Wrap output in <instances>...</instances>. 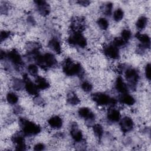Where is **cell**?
Listing matches in <instances>:
<instances>
[{
  "instance_id": "6da1fadb",
  "label": "cell",
  "mask_w": 151,
  "mask_h": 151,
  "mask_svg": "<svg viewBox=\"0 0 151 151\" xmlns=\"http://www.w3.org/2000/svg\"><path fill=\"white\" fill-rule=\"evenodd\" d=\"M34 60L37 64L44 69L54 67L57 64L55 56L49 52L45 53L44 55H41L37 52L34 55Z\"/></svg>"
},
{
  "instance_id": "7a4b0ae2",
  "label": "cell",
  "mask_w": 151,
  "mask_h": 151,
  "mask_svg": "<svg viewBox=\"0 0 151 151\" xmlns=\"http://www.w3.org/2000/svg\"><path fill=\"white\" fill-rule=\"evenodd\" d=\"M19 124L25 136H31L38 134L41 132V127L35 123L22 117L19 119Z\"/></svg>"
},
{
  "instance_id": "3957f363",
  "label": "cell",
  "mask_w": 151,
  "mask_h": 151,
  "mask_svg": "<svg viewBox=\"0 0 151 151\" xmlns=\"http://www.w3.org/2000/svg\"><path fill=\"white\" fill-rule=\"evenodd\" d=\"M63 72L68 76H79L83 73V69L79 63H74L70 58H67L63 65Z\"/></svg>"
},
{
  "instance_id": "277c9868",
  "label": "cell",
  "mask_w": 151,
  "mask_h": 151,
  "mask_svg": "<svg viewBox=\"0 0 151 151\" xmlns=\"http://www.w3.org/2000/svg\"><path fill=\"white\" fill-rule=\"evenodd\" d=\"M92 99L99 106L114 105L117 101L103 93H96L92 94Z\"/></svg>"
},
{
  "instance_id": "5b68a950",
  "label": "cell",
  "mask_w": 151,
  "mask_h": 151,
  "mask_svg": "<svg viewBox=\"0 0 151 151\" xmlns=\"http://www.w3.org/2000/svg\"><path fill=\"white\" fill-rule=\"evenodd\" d=\"M69 44L73 45H78L81 48H84L87 45V40L80 32H75L69 37L68 39Z\"/></svg>"
},
{
  "instance_id": "8992f818",
  "label": "cell",
  "mask_w": 151,
  "mask_h": 151,
  "mask_svg": "<svg viewBox=\"0 0 151 151\" xmlns=\"http://www.w3.org/2000/svg\"><path fill=\"white\" fill-rule=\"evenodd\" d=\"M124 74L126 79L128 81L130 87L132 88H134L139 77L137 71L133 68H128L125 70Z\"/></svg>"
},
{
  "instance_id": "52a82bcc",
  "label": "cell",
  "mask_w": 151,
  "mask_h": 151,
  "mask_svg": "<svg viewBox=\"0 0 151 151\" xmlns=\"http://www.w3.org/2000/svg\"><path fill=\"white\" fill-rule=\"evenodd\" d=\"M23 80L24 81L25 88L27 92L30 95L37 96L39 89L38 88L37 85L30 80L26 74L23 75Z\"/></svg>"
},
{
  "instance_id": "ba28073f",
  "label": "cell",
  "mask_w": 151,
  "mask_h": 151,
  "mask_svg": "<svg viewBox=\"0 0 151 151\" xmlns=\"http://www.w3.org/2000/svg\"><path fill=\"white\" fill-rule=\"evenodd\" d=\"M78 116L84 119L87 123L91 124L95 120V115L92 112V111L88 107H81L78 110Z\"/></svg>"
},
{
  "instance_id": "9c48e42d",
  "label": "cell",
  "mask_w": 151,
  "mask_h": 151,
  "mask_svg": "<svg viewBox=\"0 0 151 151\" xmlns=\"http://www.w3.org/2000/svg\"><path fill=\"white\" fill-rule=\"evenodd\" d=\"M6 57H7L11 62V63L15 67H19L23 64V62L20 54L15 50L10 51L8 54H6Z\"/></svg>"
},
{
  "instance_id": "30bf717a",
  "label": "cell",
  "mask_w": 151,
  "mask_h": 151,
  "mask_svg": "<svg viewBox=\"0 0 151 151\" xmlns=\"http://www.w3.org/2000/svg\"><path fill=\"white\" fill-rule=\"evenodd\" d=\"M34 3L35 4L37 10L41 15L45 16L49 14L50 11V7L46 1L37 0L34 1Z\"/></svg>"
},
{
  "instance_id": "8fae6325",
  "label": "cell",
  "mask_w": 151,
  "mask_h": 151,
  "mask_svg": "<svg viewBox=\"0 0 151 151\" xmlns=\"http://www.w3.org/2000/svg\"><path fill=\"white\" fill-rule=\"evenodd\" d=\"M104 54L108 57L116 60L120 57L119 51L117 47H115L113 44H110L106 46L103 50Z\"/></svg>"
},
{
  "instance_id": "7c38bea8",
  "label": "cell",
  "mask_w": 151,
  "mask_h": 151,
  "mask_svg": "<svg viewBox=\"0 0 151 151\" xmlns=\"http://www.w3.org/2000/svg\"><path fill=\"white\" fill-rule=\"evenodd\" d=\"M12 141L15 145L17 150H26V145L23 136L20 133H16L12 137Z\"/></svg>"
},
{
  "instance_id": "4fadbf2b",
  "label": "cell",
  "mask_w": 151,
  "mask_h": 151,
  "mask_svg": "<svg viewBox=\"0 0 151 151\" xmlns=\"http://www.w3.org/2000/svg\"><path fill=\"white\" fill-rule=\"evenodd\" d=\"M119 124L122 131L124 133H127L131 131L134 126L133 120L128 116L122 118L120 121Z\"/></svg>"
},
{
  "instance_id": "5bb4252c",
  "label": "cell",
  "mask_w": 151,
  "mask_h": 151,
  "mask_svg": "<svg viewBox=\"0 0 151 151\" xmlns=\"http://www.w3.org/2000/svg\"><path fill=\"white\" fill-rule=\"evenodd\" d=\"M70 134L73 140L76 142H81L83 140V134L81 131L78 129L76 123L73 122L70 127Z\"/></svg>"
},
{
  "instance_id": "9a60e30c",
  "label": "cell",
  "mask_w": 151,
  "mask_h": 151,
  "mask_svg": "<svg viewBox=\"0 0 151 151\" xmlns=\"http://www.w3.org/2000/svg\"><path fill=\"white\" fill-rule=\"evenodd\" d=\"M135 37L141 42L140 45L143 46L146 49L150 48V39L148 35L145 34H141L140 32H137L135 35Z\"/></svg>"
},
{
  "instance_id": "2e32d148",
  "label": "cell",
  "mask_w": 151,
  "mask_h": 151,
  "mask_svg": "<svg viewBox=\"0 0 151 151\" xmlns=\"http://www.w3.org/2000/svg\"><path fill=\"white\" fill-rule=\"evenodd\" d=\"M115 88L118 92L122 93V94L127 93L128 92V87L122 78L120 77H117L116 80Z\"/></svg>"
},
{
  "instance_id": "e0dca14e",
  "label": "cell",
  "mask_w": 151,
  "mask_h": 151,
  "mask_svg": "<svg viewBox=\"0 0 151 151\" xmlns=\"http://www.w3.org/2000/svg\"><path fill=\"white\" fill-rule=\"evenodd\" d=\"M48 123L53 129H60L63 126V120L58 116H54L49 119Z\"/></svg>"
},
{
  "instance_id": "ac0fdd59",
  "label": "cell",
  "mask_w": 151,
  "mask_h": 151,
  "mask_svg": "<svg viewBox=\"0 0 151 151\" xmlns=\"http://www.w3.org/2000/svg\"><path fill=\"white\" fill-rule=\"evenodd\" d=\"M107 119L111 122H117L120 119V113L118 110L110 109L107 113Z\"/></svg>"
},
{
  "instance_id": "d6986e66",
  "label": "cell",
  "mask_w": 151,
  "mask_h": 151,
  "mask_svg": "<svg viewBox=\"0 0 151 151\" xmlns=\"http://www.w3.org/2000/svg\"><path fill=\"white\" fill-rule=\"evenodd\" d=\"M35 84L40 90H45L50 87L48 81L44 77L38 76L35 78Z\"/></svg>"
},
{
  "instance_id": "ffe728a7",
  "label": "cell",
  "mask_w": 151,
  "mask_h": 151,
  "mask_svg": "<svg viewBox=\"0 0 151 151\" xmlns=\"http://www.w3.org/2000/svg\"><path fill=\"white\" fill-rule=\"evenodd\" d=\"M48 47L55 51L57 54H60L61 52V47L60 42L55 38L51 39L48 44Z\"/></svg>"
},
{
  "instance_id": "44dd1931",
  "label": "cell",
  "mask_w": 151,
  "mask_h": 151,
  "mask_svg": "<svg viewBox=\"0 0 151 151\" xmlns=\"http://www.w3.org/2000/svg\"><path fill=\"white\" fill-rule=\"evenodd\" d=\"M119 100L122 103H123L129 106L133 105L135 103L134 98L132 96L127 93L123 94L122 96L120 97Z\"/></svg>"
},
{
  "instance_id": "7402d4cb",
  "label": "cell",
  "mask_w": 151,
  "mask_h": 151,
  "mask_svg": "<svg viewBox=\"0 0 151 151\" xmlns=\"http://www.w3.org/2000/svg\"><path fill=\"white\" fill-rule=\"evenodd\" d=\"M67 101V103L71 105H77L80 102V100L76 94L73 92H70L68 94Z\"/></svg>"
},
{
  "instance_id": "603a6c76",
  "label": "cell",
  "mask_w": 151,
  "mask_h": 151,
  "mask_svg": "<svg viewBox=\"0 0 151 151\" xmlns=\"http://www.w3.org/2000/svg\"><path fill=\"white\" fill-rule=\"evenodd\" d=\"M147 23V18L145 16H141L136 22V27L139 30L143 29Z\"/></svg>"
},
{
  "instance_id": "cb8c5ba5",
  "label": "cell",
  "mask_w": 151,
  "mask_h": 151,
  "mask_svg": "<svg viewBox=\"0 0 151 151\" xmlns=\"http://www.w3.org/2000/svg\"><path fill=\"white\" fill-rule=\"evenodd\" d=\"M25 87L24 81L18 78H15L12 81V87L15 90H21Z\"/></svg>"
},
{
  "instance_id": "d4e9b609",
  "label": "cell",
  "mask_w": 151,
  "mask_h": 151,
  "mask_svg": "<svg viewBox=\"0 0 151 151\" xmlns=\"http://www.w3.org/2000/svg\"><path fill=\"white\" fill-rule=\"evenodd\" d=\"M93 132L95 134V136L99 138V139L101 138L103 134V127L99 124H94L93 126Z\"/></svg>"
},
{
  "instance_id": "484cf974",
  "label": "cell",
  "mask_w": 151,
  "mask_h": 151,
  "mask_svg": "<svg viewBox=\"0 0 151 151\" xmlns=\"http://www.w3.org/2000/svg\"><path fill=\"white\" fill-rule=\"evenodd\" d=\"M6 100H7L8 103L11 104H15L18 101V96L16 95V94H15L14 93H12V92L8 93L6 94Z\"/></svg>"
},
{
  "instance_id": "4316f807",
  "label": "cell",
  "mask_w": 151,
  "mask_h": 151,
  "mask_svg": "<svg viewBox=\"0 0 151 151\" xmlns=\"http://www.w3.org/2000/svg\"><path fill=\"white\" fill-rule=\"evenodd\" d=\"M124 16V12L121 8L117 9L113 13V19L116 22L121 21Z\"/></svg>"
},
{
  "instance_id": "83f0119b",
  "label": "cell",
  "mask_w": 151,
  "mask_h": 151,
  "mask_svg": "<svg viewBox=\"0 0 151 151\" xmlns=\"http://www.w3.org/2000/svg\"><path fill=\"white\" fill-rule=\"evenodd\" d=\"M97 23L99 25V27L104 30H106L109 27V22L107 20L104 18H100L97 19Z\"/></svg>"
},
{
  "instance_id": "f1b7e54d",
  "label": "cell",
  "mask_w": 151,
  "mask_h": 151,
  "mask_svg": "<svg viewBox=\"0 0 151 151\" xmlns=\"http://www.w3.org/2000/svg\"><path fill=\"white\" fill-rule=\"evenodd\" d=\"M28 71L32 76H37L38 74V67L34 64H29L28 67Z\"/></svg>"
},
{
  "instance_id": "f546056e",
  "label": "cell",
  "mask_w": 151,
  "mask_h": 151,
  "mask_svg": "<svg viewBox=\"0 0 151 151\" xmlns=\"http://www.w3.org/2000/svg\"><path fill=\"white\" fill-rule=\"evenodd\" d=\"M132 37V33L129 29H123L121 32V38L125 41L126 42H127Z\"/></svg>"
},
{
  "instance_id": "4dcf8cb0",
  "label": "cell",
  "mask_w": 151,
  "mask_h": 151,
  "mask_svg": "<svg viewBox=\"0 0 151 151\" xmlns=\"http://www.w3.org/2000/svg\"><path fill=\"white\" fill-rule=\"evenodd\" d=\"M127 42L124 41L122 38H116L114 39L112 44L114 45L116 47H123L126 45Z\"/></svg>"
},
{
  "instance_id": "1f68e13d",
  "label": "cell",
  "mask_w": 151,
  "mask_h": 151,
  "mask_svg": "<svg viewBox=\"0 0 151 151\" xmlns=\"http://www.w3.org/2000/svg\"><path fill=\"white\" fill-rule=\"evenodd\" d=\"M112 9H113V4L111 2H107L104 8V11L103 12L106 15H110L111 14V11H112Z\"/></svg>"
},
{
  "instance_id": "d6a6232c",
  "label": "cell",
  "mask_w": 151,
  "mask_h": 151,
  "mask_svg": "<svg viewBox=\"0 0 151 151\" xmlns=\"http://www.w3.org/2000/svg\"><path fill=\"white\" fill-rule=\"evenodd\" d=\"M81 88L86 92H89L92 90L93 86L88 81H84L81 85Z\"/></svg>"
},
{
  "instance_id": "836d02e7",
  "label": "cell",
  "mask_w": 151,
  "mask_h": 151,
  "mask_svg": "<svg viewBox=\"0 0 151 151\" xmlns=\"http://www.w3.org/2000/svg\"><path fill=\"white\" fill-rule=\"evenodd\" d=\"M10 36V32L6 31H2L0 33V40L1 42L7 39Z\"/></svg>"
},
{
  "instance_id": "e575fe53",
  "label": "cell",
  "mask_w": 151,
  "mask_h": 151,
  "mask_svg": "<svg viewBox=\"0 0 151 151\" xmlns=\"http://www.w3.org/2000/svg\"><path fill=\"white\" fill-rule=\"evenodd\" d=\"M145 76L149 80H150V64L148 63L146 64V67H145Z\"/></svg>"
},
{
  "instance_id": "d590c367",
  "label": "cell",
  "mask_w": 151,
  "mask_h": 151,
  "mask_svg": "<svg viewBox=\"0 0 151 151\" xmlns=\"http://www.w3.org/2000/svg\"><path fill=\"white\" fill-rule=\"evenodd\" d=\"M44 149H45V145L43 143H37L34 146V150L36 151L43 150Z\"/></svg>"
},
{
  "instance_id": "8d00e7d4",
  "label": "cell",
  "mask_w": 151,
  "mask_h": 151,
  "mask_svg": "<svg viewBox=\"0 0 151 151\" xmlns=\"http://www.w3.org/2000/svg\"><path fill=\"white\" fill-rule=\"evenodd\" d=\"M80 5L83 6H87L90 4V2L88 1H78L77 2Z\"/></svg>"
},
{
  "instance_id": "74e56055",
  "label": "cell",
  "mask_w": 151,
  "mask_h": 151,
  "mask_svg": "<svg viewBox=\"0 0 151 151\" xmlns=\"http://www.w3.org/2000/svg\"><path fill=\"white\" fill-rule=\"evenodd\" d=\"M21 111V109L20 108L19 106H17L14 109V112L16 113V114H18Z\"/></svg>"
}]
</instances>
